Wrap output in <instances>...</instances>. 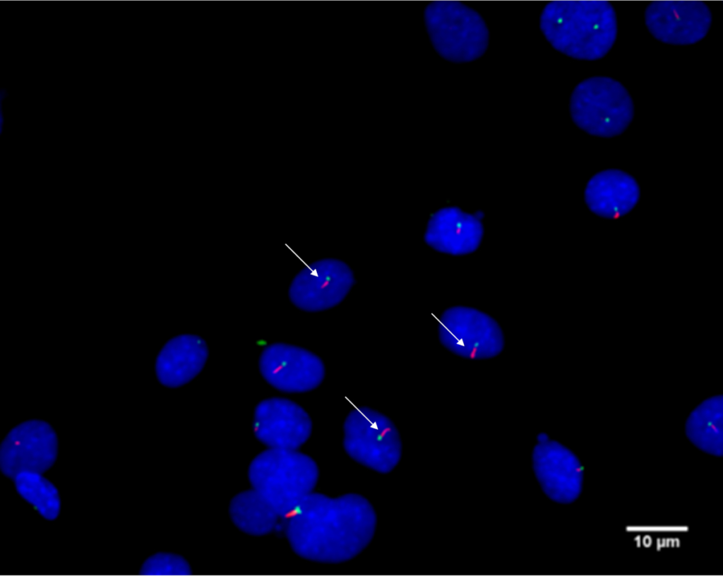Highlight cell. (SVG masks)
<instances>
[{
  "instance_id": "d6986e66",
  "label": "cell",
  "mask_w": 723,
  "mask_h": 576,
  "mask_svg": "<svg viewBox=\"0 0 723 576\" xmlns=\"http://www.w3.org/2000/svg\"><path fill=\"white\" fill-rule=\"evenodd\" d=\"M18 496L47 521L56 520L62 501L55 484L43 474L22 471L11 480Z\"/></svg>"
},
{
  "instance_id": "8fae6325",
  "label": "cell",
  "mask_w": 723,
  "mask_h": 576,
  "mask_svg": "<svg viewBox=\"0 0 723 576\" xmlns=\"http://www.w3.org/2000/svg\"><path fill=\"white\" fill-rule=\"evenodd\" d=\"M311 266L313 268L300 270L291 281L288 295L292 304L303 311L319 312L340 304L355 283L351 268L335 258L319 259Z\"/></svg>"
},
{
  "instance_id": "6da1fadb",
  "label": "cell",
  "mask_w": 723,
  "mask_h": 576,
  "mask_svg": "<svg viewBox=\"0 0 723 576\" xmlns=\"http://www.w3.org/2000/svg\"><path fill=\"white\" fill-rule=\"evenodd\" d=\"M292 509L299 514L285 521L286 538L297 556L314 563L338 564L356 558L376 530L374 507L357 493L330 497L311 492Z\"/></svg>"
},
{
  "instance_id": "277c9868",
  "label": "cell",
  "mask_w": 723,
  "mask_h": 576,
  "mask_svg": "<svg viewBox=\"0 0 723 576\" xmlns=\"http://www.w3.org/2000/svg\"><path fill=\"white\" fill-rule=\"evenodd\" d=\"M573 123L586 133L610 138L621 135L634 118V102L618 80L604 76L588 77L573 90L568 104Z\"/></svg>"
},
{
  "instance_id": "5b68a950",
  "label": "cell",
  "mask_w": 723,
  "mask_h": 576,
  "mask_svg": "<svg viewBox=\"0 0 723 576\" xmlns=\"http://www.w3.org/2000/svg\"><path fill=\"white\" fill-rule=\"evenodd\" d=\"M349 412L343 425L342 445L356 462L381 474L392 472L399 464L402 443L394 422L382 412L367 406Z\"/></svg>"
},
{
  "instance_id": "9c48e42d",
  "label": "cell",
  "mask_w": 723,
  "mask_h": 576,
  "mask_svg": "<svg viewBox=\"0 0 723 576\" xmlns=\"http://www.w3.org/2000/svg\"><path fill=\"white\" fill-rule=\"evenodd\" d=\"M258 370L273 388L285 393H304L317 388L325 377V366L316 353L303 347L274 342L258 358Z\"/></svg>"
},
{
  "instance_id": "ac0fdd59",
  "label": "cell",
  "mask_w": 723,
  "mask_h": 576,
  "mask_svg": "<svg viewBox=\"0 0 723 576\" xmlns=\"http://www.w3.org/2000/svg\"><path fill=\"white\" fill-rule=\"evenodd\" d=\"M229 516L240 531L253 536L273 532L281 516L253 489L235 495L228 507Z\"/></svg>"
},
{
  "instance_id": "5bb4252c",
  "label": "cell",
  "mask_w": 723,
  "mask_h": 576,
  "mask_svg": "<svg viewBox=\"0 0 723 576\" xmlns=\"http://www.w3.org/2000/svg\"><path fill=\"white\" fill-rule=\"evenodd\" d=\"M650 33L659 42L675 46L694 44L703 40L712 25L708 6L652 5L644 11Z\"/></svg>"
},
{
  "instance_id": "7c38bea8",
  "label": "cell",
  "mask_w": 723,
  "mask_h": 576,
  "mask_svg": "<svg viewBox=\"0 0 723 576\" xmlns=\"http://www.w3.org/2000/svg\"><path fill=\"white\" fill-rule=\"evenodd\" d=\"M256 438L268 448L297 450L310 438L312 420L295 401L274 396L260 400L253 411Z\"/></svg>"
},
{
  "instance_id": "ba28073f",
  "label": "cell",
  "mask_w": 723,
  "mask_h": 576,
  "mask_svg": "<svg viewBox=\"0 0 723 576\" xmlns=\"http://www.w3.org/2000/svg\"><path fill=\"white\" fill-rule=\"evenodd\" d=\"M440 323L445 329L438 330L441 344L459 356L465 347L462 358H471L477 353L479 359H489L499 355L505 347V337L498 323L490 315L478 308L462 305L452 306L440 315Z\"/></svg>"
},
{
  "instance_id": "9a60e30c",
  "label": "cell",
  "mask_w": 723,
  "mask_h": 576,
  "mask_svg": "<svg viewBox=\"0 0 723 576\" xmlns=\"http://www.w3.org/2000/svg\"><path fill=\"white\" fill-rule=\"evenodd\" d=\"M209 356L205 340L194 334H179L167 340L155 361L158 382L169 388L181 387L203 368Z\"/></svg>"
},
{
  "instance_id": "52a82bcc",
  "label": "cell",
  "mask_w": 723,
  "mask_h": 576,
  "mask_svg": "<svg viewBox=\"0 0 723 576\" xmlns=\"http://www.w3.org/2000/svg\"><path fill=\"white\" fill-rule=\"evenodd\" d=\"M59 437L46 420L30 419L12 427L0 444V471L12 480L22 471L44 474L56 462Z\"/></svg>"
},
{
  "instance_id": "2e32d148",
  "label": "cell",
  "mask_w": 723,
  "mask_h": 576,
  "mask_svg": "<svg viewBox=\"0 0 723 576\" xmlns=\"http://www.w3.org/2000/svg\"><path fill=\"white\" fill-rule=\"evenodd\" d=\"M640 188L634 176L619 169H607L592 175L584 188V200L595 215L609 219L624 216L638 204Z\"/></svg>"
},
{
  "instance_id": "ffe728a7",
  "label": "cell",
  "mask_w": 723,
  "mask_h": 576,
  "mask_svg": "<svg viewBox=\"0 0 723 576\" xmlns=\"http://www.w3.org/2000/svg\"><path fill=\"white\" fill-rule=\"evenodd\" d=\"M192 568L189 563L181 556L172 553L159 552L154 553L148 557L142 563L139 571L145 572L144 576H147L146 572H150V576H155V572H158V576H161L160 572H170L169 576H172L174 572H176V576H178L179 572L188 573L192 571Z\"/></svg>"
},
{
  "instance_id": "4fadbf2b",
  "label": "cell",
  "mask_w": 723,
  "mask_h": 576,
  "mask_svg": "<svg viewBox=\"0 0 723 576\" xmlns=\"http://www.w3.org/2000/svg\"><path fill=\"white\" fill-rule=\"evenodd\" d=\"M482 217L457 206L438 209L430 217L424 233L425 243L437 252L469 255L479 247L484 236Z\"/></svg>"
},
{
  "instance_id": "e0dca14e",
  "label": "cell",
  "mask_w": 723,
  "mask_h": 576,
  "mask_svg": "<svg viewBox=\"0 0 723 576\" xmlns=\"http://www.w3.org/2000/svg\"><path fill=\"white\" fill-rule=\"evenodd\" d=\"M722 395L709 396L688 416L684 426L689 442L700 451L716 457L723 455Z\"/></svg>"
},
{
  "instance_id": "8992f818",
  "label": "cell",
  "mask_w": 723,
  "mask_h": 576,
  "mask_svg": "<svg viewBox=\"0 0 723 576\" xmlns=\"http://www.w3.org/2000/svg\"><path fill=\"white\" fill-rule=\"evenodd\" d=\"M429 35L438 53L453 64L481 58L489 44V30L477 10L466 6L428 8Z\"/></svg>"
},
{
  "instance_id": "7a4b0ae2",
  "label": "cell",
  "mask_w": 723,
  "mask_h": 576,
  "mask_svg": "<svg viewBox=\"0 0 723 576\" xmlns=\"http://www.w3.org/2000/svg\"><path fill=\"white\" fill-rule=\"evenodd\" d=\"M546 6L539 26L546 40L558 52L573 59L596 61L604 58L618 35L613 6Z\"/></svg>"
},
{
  "instance_id": "3957f363",
  "label": "cell",
  "mask_w": 723,
  "mask_h": 576,
  "mask_svg": "<svg viewBox=\"0 0 723 576\" xmlns=\"http://www.w3.org/2000/svg\"><path fill=\"white\" fill-rule=\"evenodd\" d=\"M252 489L281 516L295 508L316 488L319 469L310 456L297 450L268 448L248 468Z\"/></svg>"
},
{
  "instance_id": "30bf717a",
  "label": "cell",
  "mask_w": 723,
  "mask_h": 576,
  "mask_svg": "<svg viewBox=\"0 0 723 576\" xmlns=\"http://www.w3.org/2000/svg\"><path fill=\"white\" fill-rule=\"evenodd\" d=\"M532 469L536 480L548 499L568 505L580 496L584 470L576 454L549 436L541 433L532 450Z\"/></svg>"
}]
</instances>
